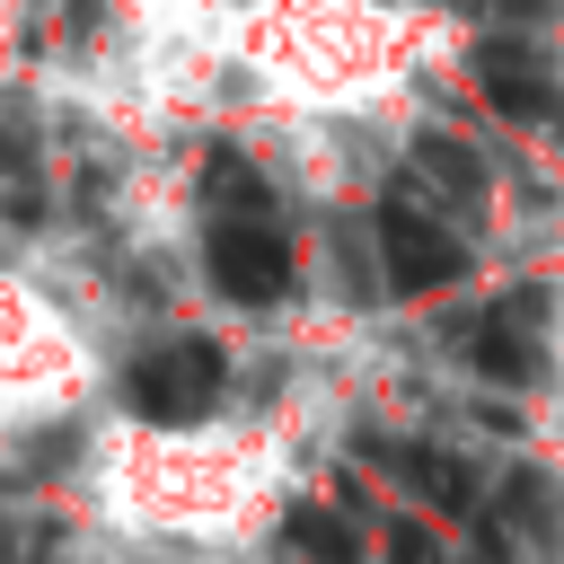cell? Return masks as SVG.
Returning a JSON list of instances; mask_svg holds the SVG:
<instances>
[{
    "label": "cell",
    "instance_id": "1",
    "mask_svg": "<svg viewBox=\"0 0 564 564\" xmlns=\"http://www.w3.org/2000/svg\"><path fill=\"white\" fill-rule=\"evenodd\" d=\"M203 264H212V282H220L229 300H247V308L282 300L291 273H300V256L282 247V229H273L264 212H220L212 238H203Z\"/></svg>",
    "mask_w": 564,
    "mask_h": 564
},
{
    "label": "cell",
    "instance_id": "2",
    "mask_svg": "<svg viewBox=\"0 0 564 564\" xmlns=\"http://www.w3.org/2000/svg\"><path fill=\"white\" fill-rule=\"evenodd\" d=\"M123 397H132V414H150V423H203L212 405H220V352L212 344H150L132 370H123Z\"/></svg>",
    "mask_w": 564,
    "mask_h": 564
},
{
    "label": "cell",
    "instance_id": "3",
    "mask_svg": "<svg viewBox=\"0 0 564 564\" xmlns=\"http://www.w3.org/2000/svg\"><path fill=\"white\" fill-rule=\"evenodd\" d=\"M379 264H388V291H441V282H458L467 273V247L441 229V220H423L414 203H379Z\"/></svg>",
    "mask_w": 564,
    "mask_h": 564
},
{
    "label": "cell",
    "instance_id": "4",
    "mask_svg": "<svg viewBox=\"0 0 564 564\" xmlns=\"http://www.w3.org/2000/svg\"><path fill=\"white\" fill-rule=\"evenodd\" d=\"M476 88H485V106L511 115V123L555 115V79H546V62H538L529 44H485V53H476Z\"/></svg>",
    "mask_w": 564,
    "mask_h": 564
},
{
    "label": "cell",
    "instance_id": "5",
    "mask_svg": "<svg viewBox=\"0 0 564 564\" xmlns=\"http://www.w3.org/2000/svg\"><path fill=\"white\" fill-rule=\"evenodd\" d=\"M467 352H476V370H494V379H529L538 370V335H529V308L511 300V308H494L476 335H467Z\"/></svg>",
    "mask_w": 564,
    "mask_h": 564
},
{
    "label": "cell",
    "instance_id": "6",
    "mask_svg": "<svg viewBox=\"0 0 564 564\" xmlns=\"http://www.w3.org/2000/svg\"><path fill=\"white\" fill-rule=\"evenodd\" d=\"M414 159L432 167V185H441V194H458V203H485V167H476V150H467V141H449V132H423V141H414Z\"/></svg>",
    "mask_w": 564,
    "mask_h": 564
},
{
    "label": "cell",
    "instance_id": "7",
    "mask_svg": "<svg viewBox=\"0 0 564 564\" xmlns=\"http://www.w3.org/2000/svg\"><path fill=\"white\" fill-rule=\"evenodd\" d=\"M291 546L317 555V564H361V538H352L335 511H300V520H291Z\"/></svg>",
    "mask_w": 564,
    "mask_h": 564
},
{
    "label": "cell",
    "instance_id": "8",
    "mask_svg": "<svg viewBox=\"0 0 564 564\" xmlns=\"http://www.w3.org/2000/svg\"><path fill=\"white\" fill-rule=\"evenodd\" d=\"M388 555H397V564H423L432 546H423V529H397V546H388Z\"/></svg>",
    "mask_w": 564,
    "mask_h": 564
}]
</instances>
